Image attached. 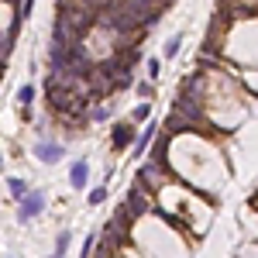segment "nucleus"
I'll list each match as a JSON object with an SVG mask.
<instances>
[{
  "label": "nucleus",
  "mask_w": 258,
  "mask_h": 258,
  "mask_svg": "<svg viewBox=\"0 0 258 258\" xmlns=\"http://www.w3.org/2000/svg\"><path fill=\"white\" fill-rule=\"evenodd\" d=\"M42 210H45V193H38V190H28V193L17 200V220H21V224L34 220Z\"/></svg>",
  "instance_id": "nucleus-1"
},
{
  "label": "nucleus",
  "mask_w": 258,
  "mask_h": 258,
  "mask_svg": "<svg viewBox=\"0 0 258 258\" xmlns=\"http://www.w3.org/2000/svg\"><path fill=\"white\" fill-rule=\"evenodd\" d=\"M34 159L45 162V165H55V162L65 159V148L55 145V141H38V145H34Z\"/></svg>",
  "instance_id": "nucleus-2"
},
{
  "label": "nucleus",
  "mask_w": 258,
  "mask_h": 258,
  "mask_svg": "<svg viewBox=\"0 0 258 258\" xmlns=\"http://www.w3.org/2000/svg\"><path fill=\"white\" fill-rule=\"evenodd\" d=\"M69 182H72V190H86V182H90V162H86V159H76V162H72Z\"/></svg>",
  "instance_id": "nucleus-3"
},
{
  "label": "nucleus",
  "mask_w": 258,
  "mask_h": 258,
  "mask_svg": "<svg viewBox=\"0 0 258 258\" xmlns=\"http://www.w3.org/2000/svg\"><path fill=\"white\" fill-rule=\"evenodd\" d=\"M121 210H124L128 217H138V213H145V210H148V203H145V196H141V190H138V186L128 193V203H124Z\"/></svg>",
  "instance_id": "nucleus-4"
},
{
  "label": "nucleus",
  "mask_w": 258,
  "mask_h": 258,
  "mask_svg": "<svg viewBox=\"0 0 258 258\" xmlns=\"http://www.w3.org/2000/svg\"><path fill=\"white\" fill-rule=\"evenodd\" d=\"M131 141H134V138H131V128H128V124H117V128H114V148L124 152Z\"/></svg>",
  "instance_id": "nucleus-5"
},
{
  "label": "nucleus",
  "mask_w": 258,
  "mask_h": 258,
  "mask_svg": "<svg viewBox=\"0 0 258 258\" xmlns=\"http://www.w3.org/2000/svg\"><path fill=\"white\" fill-rule=\"evenodd\" d=\"M152 138H155V124H148L138 138H134V155H145V148L152 145Z\"/></svg>",
  "instance_id": "nucleus-6"
},
{
  "label": "nucleus",
  "mask_w": 258,
  "mask_h": 258,
  "mask_svg": "<svg viewBox=\"0 0 258 258\" xmlns=\"http://www.w3.org/2000/svg\"><path fill=\"white\" fill-rule=\"evenodd\" d=\"M7 190L14 193V200H21V196L28 193V182H24V179H7Z\"/></svg>",
  "instance_id": "nucleus-7"
},
{
  "label": "nucleus",
  "mask_w": 258,
  "mask_h": 258,
  "mask_svg": "<svg viewBox=\"0 0 258 258\" xmlns=\"http://www.w3.org/2000/svg\"><path fill=\"white\" fill-rule=\"evenodd\" d=\"M179 48H182V34H176V38L165 45V59H176V55H179Z\"/></svg>",
  "instance_id": "nucleus-8"
},
{
  "label": "nucleus",
  "mask_w": 258,
  "mask_h": 258,
  "mask_svg": "<svg viewBox=\"0 0 258 258\" xmlns=\"http://www.w3.org/2000/svg\"><path fill=\"white\" fill-rule=\"evenodd\" d=\"M31 100H34V86H21V90H17V103H21V107H28Z\"/></svg>",
  "instance_id": "nucleus-9"
},
{
  "label": "nucleus",
  "mask_w": 258,
  "mask_h": 258,
  "mask_svg": "<svg viewBox=\"0 0 258 258\" xmlns=\"http://www.w3.org/2000/svg\"><path fill=\"white\" fill-rule=\"evenodd\" d=\"M103 200H107V186H97V190H90V203H93V207H100Z\"/></svg>",
  "instance_id": "nucleus-10"
},
{
  "label": "nucleus",
  "mask_w": 258,
  "mask_h": 258,
  "mask_svg": "<svg viewBox=\"0 0 258 258\" xmlns=\"http://www.w3.org/2000/svg\"><path fill=\"white\" fill-rule=\"evenodd\" d=\"M107 117H110L107 107H93V110H90V121H107Z\"/></svg>",
  "instance_id": "nucleus-11"
},
{
  "label": "nucleus",
  "mask_w": 258,
  "mask_h": 258,
  "mask_svg": "<svg viewBox=\"0 0 258 258\" xmlns=\"http://www.w3.org/2000/svg\"><path fill=\"white\" fill-rule=\"evenodd\" d=\"M148 114H152V107H148V103L134 107V121H148Z\"/></svg>",
  "instance_id": "nucleus-12"
},
{
  "label": "nucleus",
  "mask_w": 258,
  "mask_h": 258,
  "mask_svg": "<svg viewBox=\"0 0 258 258\" xmlns=\"http://www.w3.org/2000/svg\"><path fill=\"white\" fill-rule=\"evenodd\" d=\"M65 248H69V231H62V234H59V238H55V251H59V255H62V251H65Z\"/></svg>",
  "instance_id": "nucleus-13"
},
{
  "label": "nucleus",
  "mask_w": 258,
  "mask_h": 258,
  "mask_svg": "<svg viewBox=\"0 0 258 258\" xmlns=\"http://www.w3.org/2000/svg\"><path fill=\"white\" fill-rule=\"evenodd\" d=\"M159 72H162V62H159V59H148V76L159 80Z\"/></svg>",
  "instance_id": "nucleus-14"
},
{
  "label": "nucleus",
  "mask_w": 258,
  "mask_h": 258,
  "mask_svg": "<svg viewBox=\"0 0 258 258\" xmlns=\"http://www.w3.org/2000/svg\"><path fill=\"white\" fill-rule=\"evenodd\" d=\"M31 7H34V0H24V4H21V14H17V24H21V21H24V17L31 14ZM17 24H14V28H17Z\"/></svg>",
  "instance_id": "nucleus-15"
},
{
  "label": "nucleus",
  "mask_w": 258,
  "mask_h": 258,
  "mask_svg": "<svg viewBox=\"0 0 258 258\" xmlns=\"http://www.w3.org/2000/svg\"><path fill=\"white\" fill-rule=\"evenodd\" d=\"M134 90H138V93H141V97H145V100H148V97H152V93H155V90H152V86H148V83H138V86H134Z\"/></svg>",
  "instance_id": "nucleus-16"
},
{
  "label": "nucleus",
  "mask_w": 258,
  "mask_h": 258,
  "mask_svg": "<svg viewBox=\"0 0 258 258\" xmlns=\"http://www.w3.org/2000/svg\"><path fill=\"white\" fill-rule=\"evenodd\" d=\"M93 244H97V234H90V238L83 241V255H90V251H93Z\"/></svg>",
  "instance_id": "nucleus-17"
},
{
  "label": "nucleus",
  "mask_w": 258,
  "mask_h": 258,
  "mask_svg": "<svg viewBox=\"0 0 258 258\" xmlns=\"http://www.w3.org/2000/svg\"><path fill=\"white\" fill-rule=\"evenodd\" d=\"M86 4H90V7H100V4H103V0H86Z\"/></svg>",
  "instance_id": "nucleus-18"
},
{
  "label": "nucleus",
  "mask_w": 258,
  "mask_h": 258,
  "mask_svg": "<svg viewBox=\"0 0 258 258\" xmlns=\"http://www.w3.org/2000/svg\"><path fill=\"white\" fill-rule=\"evenodd\" d=\"M0 80H4V62H0Z\"/></svg>",
  "instance_id": "nucleus-19"
},
{
  "label": "nucleus",
  "mask_w": 258,
  "mask_h": 258,
  "mask_svg": "<svg viewBox=\"0 0 258 258\" xmlns=\"http://www.w3.org/2000/svg\"><path fill=\"white\" fill-rule=\"evenodd\" d=\"M0 169H4V159H0Z\"/></svg>",
  "instance_id": "nucleus-20"
}]
</instances>
